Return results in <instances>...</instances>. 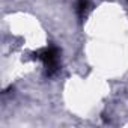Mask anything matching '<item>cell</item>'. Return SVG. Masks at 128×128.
I'll use <instances>...</instances> for the list:
<instances>
[{"label":"cell","mask_w":128,"mask_h":128,"mask_svg":"<svg viewBox=\"0 0 128 128\" xmlns=\"http://www.w3.org/2000/svg\"><path fill=\"white\" fill-rule=\"evenodd\" d=\"M36 59L42 62L44 65V70H45V77H53L59 68H60V51L57 47H47V48H42L39 50L36 54Z\"/></svg>","instance_id":"6da1fadb"},{"label":"cell","mask_w":128,"mask_h":128,"mask_svg":"<svg viewBox=\"0 0 128 128\" xmlns=\"http://www.w3.org/2000/svg\"><path fill=\"white\" fill-rule=\"evenodd\" d=\"M90 9V3H89V0H77V3H76V12L78 15L80 20L86 18L88 12Z\"/></svg>","instance_id":"7a4b0ae2"}]
</instances>
